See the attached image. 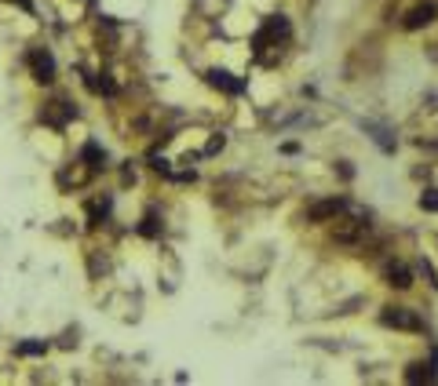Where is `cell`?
<instances>
[{"label": "cell", "mask_w": 438, "mask_h": 386, "mask_svg": "<svg viewBox=\"0 0 438 386\" xmlns=\"http://www.w3.org/2000/svg\"><path fill=\"white\" fill-rule=\"evenodd\" d=\"M405 379H409V382H434L438 379V368L434 365H409Z\"/></svg>", "instance_id": "8fae6325"}, {"label": "cell", "mask_w": 438, "mask_h": 386, "mask_svg": "<svg viewBox=\"0 0 438 386\" xmlns=\"http://www.w3.org/2000/svg\"><path fill=\"white\" fill-rule=\"evenodd\" d=\"M19 4H22V8H26V11H29V8H34V0H19Z\"/></svg>", "instance_id": "ac0fdd59"}, {"label": "cell", "mask_w": 438, "mask_h": 386, "mask_svg": "<svg viewBox=\"0 0 438 386\" xmlns=\"http://www.w3.org/2000/svg\"><path fill=\"white\" fill-rule=\"evenodd\" d=\"M289 19H281V15H274V19H267L263 26H260V33H256V55L263 58V51L267 48H277V44H285L289 41Z\"/></svg>", "instance_id": "6da1fadb"}, {"label": "cell", "mask_w": 438, "mask_h": 386, "mask_svg": "<svg viewBox=\"0 0 438 386\" xmlns=\"http://www.w3.org/2000/svg\"><path fill=\"white\" fill-rule=\"evenodd\" d=\"M365 230H369V222H365V219H351V222H343V226L336 230V241L351 244V241H358V237H362Z\"/></svg>", "instance_id": "9c48e42d"}, {"label": "cell", "mask_w": 438, "mask_h": 386, "mask_svg": "<svg viewBox=\"0 0 438 386\" xmlns=\"http://www.w3.org/2000/svg\"><path fill=\"white\" fill-rule=\"evenodd\" d=\"M343 208H347V201H343V197H329V201L310 204L307 219H310V222H332V219H340V215H343Z\"/></svg>", "instance_id": "277c9868"}, {"label": "cell", "mask_w": 438, "mask_h": 386, "mask_svg": "<svg viewBox=\"0 0 438 386\" xmlns=\"http://www.w3.org/2000/svg\"><path fill=\"white\" fill-rule=\"evenodd\" d=\"M41 117L51 120V124H66L70 117H77V110H73L70 103H48V110H44Z\"/></svg>", "instance_id": "30bf717a"}, {"label": "cell", "mask_w": 438, "mask_h": 386, "mask_svg": "<svg viewBox=\"0 0 438 386\" xmlns=\"http://www.w3.org/2000/svg\"><path fill=\"white\" fill-rule=\"evenodd\" d=\"M44 350H48V343H44V339H37V343H19V346H15L19 358H41Z\"/></svg>", "instance_id": "4fadbf2b"}, {"label": "cell", "mask_w": 438, "mask_h": 386, "mask_svg": "<svg viewBox=\"0 0 438 386\" xmlns=\"http://www.w3.org/2000/svg\"><path fill=\"white\" fill-rule=\"evenodd\" d=\"M139 234H143V237H158V234H161V226H158V215H153V212H146V219H143Z\"/></svg>", "instance_id": "5bb4252c"}, {"label": "cell", "mask_w": 438, "mask_h": 386, "mask_svg": "<svg viewBox=\"0 0 438 386\" xmlns=\"http://www.w3.org/2000/svg\"><path fill=\"white\" fill-rule=\"evenodd\" d=\"M110 215V197H103V201H91L88 204V219H91V226H99V222Z\"/></svg>", "instance_id": "7c38bea8"}, {"label": "cell", "mask_w": 438, "mask_h": 386, "mask_svg": "<svg viewBox=\"0 0 438 386\" xmlns=\"http://www.w3.org/2000/svg\"><path fill=\"white\" fill-rule=\"evenodd\" d=\"M380 325H384V328H394V332H420V328H424V320L417 317V310H405V306H384Z\"/></svg>", "instance_id": "7a4b0ae2"}, {"label": "cell", "mask_w": 438, "mask_h": 386, "mask_svg": "<svg viewBox=\"0 0 438 386\" xmlns=\"http://www.w3.org/2000/svg\"><path fill=\"white\" fill-rule=\"evenodd\" d=\"M438 19V4H420V8H413L409 15H405V29H420V26H431Z\"/></svg>", "instance_id": "8992f818"}, {"label": "cell", "mask_w": 438, "mask_h": 386, "mask_svg": "<svg viewBox=\"0 0 438 386\" xmlns=\"http://www.w3.org/2000/svg\"><path fill=\"white\" fill-rule=\"evenodd\" d=\"M205 80H208L212 88H219V91H227V95H241V91H245V84H241V80H234L227 70H208V73H205Z\"/></svg>", "instance_id": "5b68a950"}, {"label": "cell", "mask_w": 438, "mask_h": 386, "mask_svg": "<svg viewBox=\"0 0 438 386\" xmlns=\"http://www.w3.org/2000/svg\"><path fill=\"white\" fill-rule=\"evenodd\" d=\"M384 281H387L391 288H409V284H413V270L405 266V263H387V266H384Z\"/></svg>", "instance_id": "52a82bcc"}, {"label": "cell", "mask_w": 438, "mask_h": 386, "mask_svg": "<svg viewBox=\"0 0 438 386\" xmlns=\"http://www.w3.org/2000/svg\"><path fill=\"white\" fill-rule=\"evenodd\" d=\"M420 208L424 212H438V189H427L424 197H420Z\"/></svg>", "instance_id": "2e32d148"}, {"label": "cell", "mask_w": 438, "mask_h": 386, "mask_svg": "<svg viewBox=\"0 0 438 386\" xmlns=\"http://www.w3.org/2000/svg\"><path fill=\"white\" fill-rule=\"evenodd\" d=\"M365 132H372V139H377L384 150H394V142L387 139V132H384V127H377V124H365Z\"/></svg>", "instance_id": "9a60e30c"}, {"label": "cell", "mask_w": 438, "mask_h": 386, "mask_svg": "<svg viewBox=\"0 0 438 386\" xmlns=\"http://www.w3.org/2000/svg\"><path fill=\"white\" fill-rule=\"evenodd\" d=\"M223 142H227L223 135H215V139H212V142L205 146V153H219V150H223Z\"/></svg>", "instance_id": "e0dca14e"}, {"label": "cell", "mask_w": 438, "mask_h": 386, "mask_svg": "<svg viewBox=\"0 0 438 386\" xmlns=\"http://www.w3.org/2000/svg\"><path fill=\"white\" fill-rule=\"evenodd\" d=\"M29 70H34V80L37 84H51L55 80V58L48 48H34L29 51Z\"/></svg>", "instance_id": "3957f363"}, {"label": "cell", "mask_w": 438, "mask_h": 386, "mask_svg": "<svg viewBox=\"0 0 438 386\" xmlns=\"http://www.w3.org/2000/svg\"><path fill=\"white\" fill-rule=\"evenodd\" d=\"M81 160H84V165H88L91 172H99V168H106V150H103L99 142H84Z\"/></svg>", "instance_id": "ba28073f"}]
</instances>
